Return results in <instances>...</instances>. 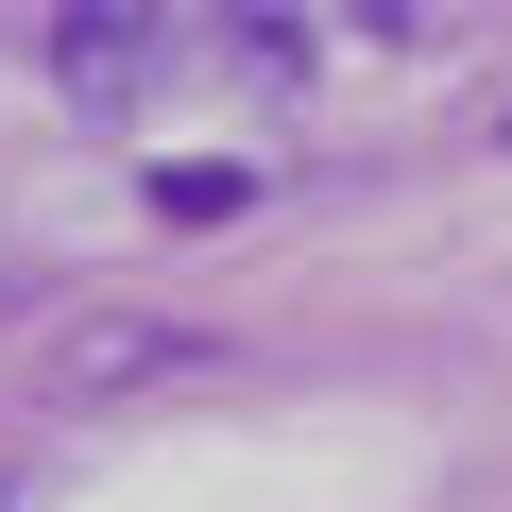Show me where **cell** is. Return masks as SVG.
I'll return each instance as SVG.
<instances>
[{"label": "cell", "instance_id": "1", "mask_svg": "<svg viewBox=\"0 0 512 512\" xmlns=\"http://www.w3.org/2000/svg\"><path fill=\"white\" fill-rule=\"evenodd\" d=\"M171 376H205V325L103 308V325H69V342H52V393H171Z\"/></svg>", "mask_w": 512, "mask_h": 512}, {"label": "cell", "instance_id": "2", "mask_svg": "<svg viewBox=\"0 0 512 512\" xmlns=\"http://www.w3.org/2000/svg\"><path fill=\"white\" fill-rule=\"evenodd\" d=\"M52 69H69V103H137V86H154V18H137V0L52 18Z\"/></svg>", "mask_w": 512, "mask_h": 512}, {"label": "cell", "instance_id": "3", "mask_svg": "<svg viewBox=\"0 0 512 512\" xmlns=\"http://www.w3.org/2000/svg\"><path fill=\"white\" fill-rule=\"evenodd\" d=\"M239 205H256L239 154H171V171H154V222H239Z\"/></svg>", "mask_w": 512, "mask_h": 512}]
</instances>
